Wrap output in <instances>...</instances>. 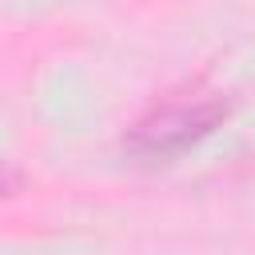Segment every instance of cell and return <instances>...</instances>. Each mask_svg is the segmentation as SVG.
Masks as SVG:
<instances>
[{
    "mask_svg": "<svg viewBox=\"0 0 255 255\" xmlns=\"http://www.w3.org/2000/svg\"><path fill=\"white\" fill-rule=\"evenodd\" d=\"M231 104L223 96H191V100H167L159 108H151L128 135L124 147L139 159H171L179 151H187L191 143H199L203 135H211L223 120H227Z\"/></svg>",
    "mask_w": 255,
    "mask_h": 255,
    "instance_id": "cell-1",
    "label": "cell"
},
{
    "mask_svg": "<svg viewBox=\"0 0 255 255\" xmlns=\"http://www.w3.org/2000/svg\"><path fill=\"white\" fill-rule=\"evenodd\" d=\"M12 187H16V175H12V171H4V167H0V195H8V191H12Z\"/></svg>",
    "mask_w": 255,
    "mask_h": 255,
    "instance_id": "cell-2",
    "label": "cell"
}]
</instances>
